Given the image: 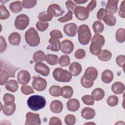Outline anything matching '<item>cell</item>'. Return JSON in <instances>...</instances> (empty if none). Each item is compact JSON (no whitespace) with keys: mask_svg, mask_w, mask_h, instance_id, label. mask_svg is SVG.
<instances>
[{"mask_svg":"<svg viewBox=\"0 0 125 125\" xmlns=\"http://www.w3.org/2000/svg\"><path fill=\"white\" fill-rule=\"evenodd\" d=\"M46 103L45 98L38 95L29 97L27 101V104L29 108L34 111H37L44 108Z\"/></svg>","mask_w":125,"mask_h":125,"instance_id":"obj_1","label":"cell"},{"mask_svg":"<svg viewBox=\"0 0 125 125\" xmlns=\"http://www.w3.org/2000/svg\"><path fill=\"white\" fill-rule=\"evenodd\" d=\"M105 40L103 36L96 34L92 39L90 45V53L94 55H98L102 51V47L104 45Z\"/></svg>","mask_w":125,"mask_h":125,"instance_id":"obj_2","label":"cell"},{"mask_svg":"<svg viewBox=\"0 0 125 125\" xmlns=\"http://www.w3.org/2000/svg\"><path fill=\"white\" fill-rule=\"evenodd\" d=\"M78 35V41L81 44L86 45L89 43L91 38V33L88 25L82 24L79 26Z\"/></svg>","mask_w":125,"mask_h":125,"instance_id":"obj_3","label":"cell"},{"mask_svg":"<svg viewBox=\"0 0 125 125\" xmlns=\"http://www.w3.org/2000/svg\"><path fill=\"white\" fill-rule=\"evenodd\" d=\"M25 40L26 43L32 47L38 46L40 42V38L38 33L34 27H31L26 31Z\"/></svg>","mask_w":125,"mask_h":125,"instance_id":"obj_4","label":"cell"},{"mask_svg":"<svg viewBox=\"0 0 125 125\" xmlns=\"http://www.w3.org/2000/svg\"><path fill=\"white\" fill-rule=\"evenodd\" d=\"M53 76L55 80L59 82H69L72 79V75L69 72L60 67L54 70Z\"/></svg>","mask_w":125,"mask_h":125,"instance_id":"obj_5","label":"cell"},{"mask_svg":"<svg viewBox=\"0 0 125 125\" xmlns=\"http://www.w3.org/2000/svg\"><path fill=\"white\" fill-rule=\"evenodd\" d=\"M29 23V17L25 14H21L16 18L14 25L17 29L23 30L28 26Z\"/></svg>","mask_w":125,"mask_h":125,"instance_id":"obj_6","label":"cell"},{"mask_svg":"<svg viewBox=\"0 0 125 125\" xmlns=\"http://www.w3.org/2000/svg\"><path fill=\"white\" fill-rule=\"evenodd\" d=\"M41 121L39 114L28 112L26 114L25 125H40Z\"/></svg>","mask_w":125,"mask_h":125,"instance_id":"obj_7","label":"cell"},{"mask_svg":"<svg viewBox=\"0 0 125 125\" xmlns=\"http://www.w3.org/2000/svg\"><path fill=\"white\" fill-rule=\"evenodd\" d=\"M89 13V12L84 6H77L75 9L74 14L79 20L85 21L88 19Z\"/></svg>","mask_w":125,"mask_h":125,"instance_id":"obj_8","label":"cell"},{"mask_svg":"<svg viewBox=\"0 0 125 125\" xmlns=\"http://www.w3.org/2000/svg\"><path fill=\"white\" fill-rule=\"evenodd\" d=\"M34 89L38 91H42L45 89L47 86L46 80L40 77H37L34 78L32 83Z\"/></svg>","mask_w":125,"mask_h":125,"instance_id":"obj_9","label":"cell"},{"mask_svg":"<svg viewBox=\"0 0 125 125\" xmlns=\"http://www.w3.org/2000/svg\"><path fill=\"white\" fill-rule=\"evenodd\" d=\"M74 44L69 40H64L61 43L60 49L65 54H70L74 49Z\"/></svg>","mask_w":125,"mask_h":125,"instance_id":"obj_10","label":"cell"},{"mask_svg":"<svg viewBox=\"0 0 125 125\" xmlns=\"http://www.w3.org/2000/svg\"><path fill=\"white\" fill-rule=\"evenodd\" d=\"M63 29L66 35L72 37L76 35L78 31V26L73 22L69 23L64 25Z\"/></svg>","mask_w":125,"mask_h":125,"instance_id":"obj_11","label":"cell"},{"mask_svg":"<svg viewBox=\"0 0 125 125\" xmlns=\"http://www.w3.org/2000/svg\"><path fill=\"white\" fill-rule=\"evenodd\" d=\"M30 74L25 70H21L18 74L17 79L18 82L22 85L28 83L30 80Z\"/></svg>","mask_w":125,"mask_h":125,"instance_id":"obj_12","label":"cell"},{"mask_svg":"<svg viewBox=\"0 0 125 125\" xmlns=\"http://www.w3.org/2000/svg\"><path fill=\"white\" fill-rule=\"evenodd\" d=\"M34 69L37 73L43 76H47L50 73L49 67L41 62L36 63L34 66Z\"/></svg>","mask_w":125,"mask_h":125,"instance_id":"obj_13","label":"cell"},{"mask_svg":"<svg viewBox=\"0 0 125 125\" xmlns=\"http://www.w3.org/2000/svg\"><path fill=\"white\" fill-rule=\"evenodd\" d=\"M98 70L95 67L90 66L86 68L83 76L85 79L92 82H94L98 76Z\"/></svg>","mask_w":125,"mask_h":125,"instance_id":"obj_14","label":"cell"},{"mask_svg":"<svg viewBox=\"0 0 125 125\" xmlns=\"http://www.w3.org/2000/svg\"><path fill=\"white\" fill-rule=\"evenodd\" d=\"M47 12L53 17H59L62 15L64 11L62 10L60 6L57 4H52L50 5L47 8Z\"/></svg>","mask_w":125,"mask_h":125,"instance_id":"obj_15","label":"cell"},{"mask_svg":"<svg viewBox=\"0 0 125 125\" xmlns=\"http://www.w3.org/2000/svg\"><path fill=\"white\" fill-rule=\"evenodd\" d=\"M119 0H109L107 1L105 6V10L109 14H114L116 13L118 9V3Z\"/></svg>","mask_w":125,"mask_h":125,"instance_id":"obj_16","label":"cell"},{"mask_svg":"<svg viewBox=\"0 0 125 125\" xmlns=\"http://www.w3.org/2000/svg\"><path fill=\"white\" fill-rule=\"evenodd\" d=\"M95 116V111L94 109L89 107H85L81 111V116L84 119L90 120Z\"/></svg>","mask_w":125,"mask_h":125,"instance_id":"obj_17","label":"cell"},{"mask_svg":"<svg viewBox=\"0 0 125 125\" xmlns=\"http://www.w3.org/2000/svg\"><path fill=\"white\" fill-rule=\"evenodd\" d=\"M69 70L72 76H77L81 73L82 67L79 63L77 62H73L69 65Z\"/></svg>","mask_w":125,"mask_h":125,"instance_id":"obj_18","label":"cell"},{"mask_svg":"<svg viewBox=\"0 0 125 125\" xmlns=\"http://www.w3.org/2000/svg\"><path fill=\"white\" fill-rule=\"evenodd\" d=\"M16 106L14 103L5 104L1 108L4 113L6 116H10L13 114L16 110Z\"/></svg>","mask_w":125,"mask_h":125,"instance_id":"obj_19","label":"cell"},{"mask_svg":"<svg viewBox=\"0 0 125 125\" xmlns=\"http://www.w3.org/2000/svg\"><path fill=\"white\" fill-rule=\"evenodd\" d=\"M50 109L54 113H59L63 109V104L60 101L54 100L50 104Z\"/></svg>","mask_w":125,"mask_h":125,"instance_id":"obj_20","label":"cell"},{"mask_svg":"<svg viewBox=\"0 0 125 125\" xmlns=\"http://www.w3.org/2000/svg\"><path fill=\"white\" fill-rule=\"evenodd\" d=\"M66 105L67 109L69 111L74 112L79 109L80 104L78 100L76 99H71L67 102Z\"/></svg>","mask_w":125,"mask_h":125,"instance_id":"obj_21","label":"cell"},{"mask_svg":"<svg viewBox=\"0 0 125 125\" xmlns=\"http://www.w3.org/2000/svg\"><path fill=\"white\" fill-rule=\"evenodd\" d=\"M113 72L109 69H106L103 71L101 76L102 81L105 83H109L113 79Z\"/></svg>","mask_w":125,"mask_h":125,"instance_id":"obj_22","label":"cell"},{"mask_svg":"<svg viewBox=\"0 0 125 125\" xmlns=\"http://www.w3.org/2000/svg\"><path fill=\"white\" fill-rule=\"evenodd\" d=\"M105 93L104 90L101 88L94 89L91 93V97L95 101H100L104 97Z\"/></svg>","mask_w":125,"mask_h":125,"instance_id":"obj_23","label":"cell"},{"mask_svg":"<svg viewBox=\"0 0 125 125\" xmlns=\"http://www.w3.org/2000/svg\"><path fill=\"white\" fill-rule=\"evenodd\" d=\"M21 35L18 32L12 33L8 37L9 43L13 45H19L21 42Z\"/></svg>","mask_w":125,"mask_h":125,"instance_id":"obj_24","label":"cell"},{"mask_svg":"<svg viewBox=\"0 0 125 125\" xmlns=\"http://www.w3.org/2000/svg\"><path fill=\"white\" fill-rule=\"evenodd\" d=\"M111 90L115 94H121L124 92L125 85L122 83L117 82L112 85Z\"/></svg>","mask_w":125,"mask_h":125,"instance_id":"obj_25","label":"cell"},{"mask_svg":"<svg viewBox=\"0 0 125 125\" xmlns=\"http://www.w3.org/2000/svg\"><path fill=\"white\" fill-rule=\"evenodd\" d=\"M22 4L21 1L17 0L11 2L9 5V9L14 13H18L22 9Z\"/></svg>","mask_w":125,"mask_h":125,"instance_id":"obj_26","label":"cell"},{"mask_svg":"<svg viewBox=\"0 0 125 125\" xmlns=\"http://www.w3.org/2000/svg\"><path fill=\"white\" fill-rule=\"evenodd\" d=\"M73 94V90L70 86H64L61 88V96L65 99L70 98Z\"/></svg>","mask_w":125,"mask_h":125,"instance_id":"obj_27","label":"cell"},{"mask_svg":"<svg viewBox=\"0 0 125 125\" xmlns=\"http://www.w3.org/2000/svg\"><path fill=\"white\" fill-rule=\"evenodd\" d=\"M5 88L12 92H16L18 88V82L15 80H10L5 84Z\"/></svg>","mask_w":125,"mask_h":125,"instance_id":"obj_28","label":"cell"},{"mask_svg":"<svg viewBox=\"0 0 125 125\" xmlns=\"http://www.w3.org/2000/svg\"><path fill=\"white\" fill-rule=\"evenodd\" d=\"M49 42L51 45L50 50L52 51L58 52L61 47V42L59 40L51 38L49 40Z\"/></svg>","mask_w":125,"mask_h":125,"instance_id":"obj_29","label":"cell"},{"mask_svg":"<svg viewBox=\"0 0 125 125\" xmlns=\"http://www.w3.org/2000/svg\"><path fill=\"white\" fill-rule=\"evenodd\" d=\"M112 57V53L108 50H102L100 54L98 55L99 60L102 61H108Z\"/></svg>","mask_w":125,"mask_h":125,"instance_id":"obj_30","label":"cell"},{"mask_svg":"<svg viewBox=\"0 0 125 125\" xmlns=\"http://www.w3.org/2000/svg\"><path fill=\"white\" fill-rule=\"evenodd\" d=\"M45 61L50 65H54L58 64L59 62L58 57L54 54H47L45 56Z\"/></svg>","mask_w":125,"mask_h":125,"instance_id":"obj_31","label":"cell"},{"mask_svg":"<svg viewBox=\"0 0 125 125\" xmlns=\"http://www.w3.org/2000/svg\"><path fill=\"white\" fill-rule=\"evenodd\" d=\"M115 38L119 43H123L125 41V29L124 28L118 29L115 34Z\"/></svg>","mask_w":125,"mask_h":125,"instance_id":"obj_32","label":"cell"},{"mask_svg":"<svg viewBox=\"0 0 125 125\" xmlns=\"http://www.w3.org/2000/svg\"><path fill=\"white\" fill-rule=\"evenodd\" d=\"M45 53L42 50H39L34 53L33 56V61L37 63L45 60Z\"/></svg>","mask_w":125,"mask_h":125,"instance_id":"obj_33","label":"cell"},{"mask_svg":"<svg viewBox=\"0 0 125 125\" xmlns=\"http://www.w3.org/2000/svg\"><path fill=\"white\" fill-rule=\"evenodd\" d=\"M92 27L94 33L96 34H99L100 33H102L104 29V24L101 22L100 21H95Z\"/></svg>","mask_w":125,"mask_h":125,"instance_id":"obj_34","label":"cell"},{"mask_svg":"<svg viewBox=\"0 0 125 125\" xmlns=\"http://www.w3.org/2000/svg\"><path fill=\"white\" fill-rule=\"evenodd\" d=\"M53 16L47 11L41 12L38 15V19L40 21L43 22H47L51 21Z\"/></svg>","mask_w":125,"mask_h":125,"instance_id":"obj_35","label":"cell"},{"mask_svg":"<svg viewBox=\"0 0 125 125\" xmlns=\"http://www.w3.org/2000/svg\"><path fill=\"white\" fill-rule=\"evenodd\" d=\"M49 92L53 97H60L61 96V87L58 85H52L50 87Z\"/></svg>","mask_w":125,"mask_h":125,"instance_id":"obj_36","label":"cell"},{"mask_svg":"<svg viewBox=\"0 0 125 125\" xmlns=\"http://www.w3.org/2000/svg\"><path fill=\"white\" fill-rule=\"evenodd\" d=\"M10 76L9 74V73L5 69L0 70V84L1 85L6 84L7 82L9 77Z\"/></svg>","mask_w":125,"mask_h":125,"instance_id":"obj_37","label":"cell"},{"mask_svg":"<svg viewBox=\"0 0 125 125\" xmlns=\"http://www.w3.org/2000/svg\"><path fill=\"white\" fill-rule=\"evenodd\" d=\"M103 21L106 25L110 26H114L116 22L115 17L111 15H106L103 19Z\"/></svg>","mask_w":125,"mask_h":125,"instance_id":"obj_38","label":"cell"},{"mask_svg":"<svg viewBox=\"0 0 125 125\" xmlns=\"http://www.w3.org/2000/svg\"><path fill=\"white\" fill-rule=\"evenodd\" d=\"M70 62V59L68 55H62L60 57L59 59V63L60 66L62 67H65L68 66Z\"/></svg>","mask_w":125,"mask_h":125,"instance_id":"obj_39","label":"cell"},{"mask_svg":"<svg viewBox=\"0 0 125 125\" xmlns=\"http://www.w3.org/2000/svg\"><path fill=\"white\" fill-rule=\"evenodd\" d=\"M0 20H5L8 19L10 16V13L6 7L2 4L0 5Z\"/></svg>","mask_w":125,"mask_h":125,"instance_id":"obj_40","label":"cell"},{"mask_svg":"<svg viewBox=\"0 0 125 125\" xmlns=\"http://www.w3.org/2000/svg\"><path fill=\"white\" fill-rule=\"evenodd\" d=\"M49 23L47 22H43L39 21L36 25L37 29L40 32H43L45 31L48 27Z\"/></svg>","mask_w":125,"mask_h":125,"instance_id":"obj_41","label":"cell"},{"mask_svg":"<svg viewBox=\"0 0 125 125\" xmlns=\"http://www.w3.org/2000/svg\"><path fill=\"white\" fill-rule=\"evenodd\" d=\"M107 104L110 106H115L118 104V98L115 95L110 96L107 99Z\"/></svg>","mask_w":125,"mask_h":125,"instance_id":"obj_42","label":"cell"},{"mask_svg":"<svg viewBox=\"0 0 125 125\" xmlns=\"http://www.w3.org/2000/svg\"><path fill=\"white\" fill-rule=\"evenodd\" d=\"M37 0H23L22 1V6L26 9H30L34 7L37 4Z\"/></svg>","mask_w":125,"mask_h":125,"instance_id":"obj_43","label":"cell"},{"mask_svg":"<svg viewBox=\"0 0 125 125\" xmlns=\"http://www.w3.org/2000/svg\"><path fill=\"white\" fill-rule=\"evenodd\" d=\"M72 14H73V13L71 11H68L67 13L63 17H61L59 19H58V21L60 22L64 23V22H67L69 21H70L73 18Z\"/></svg>","mask_w":125,"mask_h":125,"instance_id":"obj_44","label":"cell"},{"mask_svg":"<svg viewBox=\"0 0 125 125\" xmlns=\"http://www.w3.org/2000/svg\"><path fill=\"white\" fill-rule=\"evenodd\" d=\"M82 100L83 103L88 105H92L94 104V100L91 97V96L89 95H85L82 97Z\"/></svg>","mask_w":125,"mask_h":125,"instance_id":"obj_45","label":"cell"},{"mask_svg":"<svg viewBox=\"0 0 125 125\" xmlns=\"http://www.w3.org/2000/svg\"><path fill=\"white\" fill-rule=\"evenodd\" d=\"M64 122L67 125H73L76 123L75 116L72 114H68L64 118Z\"/></svg>","mask_w":125,"mask_h":125,"instance_id":"obj_46","label":"cell"},{"mask_svg":"<svg viewBox=\"0 0 125 125\" xmlns=\"http://www.w3.org/2000/svg\"><path fill=\"white\" fill-rule=\"evenodd\" d=\"M81 83L83 87L86 88H91L93 86L94 82L87 80L83 76L81 79Z\"/></svg>","mask_w":125,"mask_h":125,"instance_id":"obj_47","label":"cell"},{"mask_svg":"<svg viewBox=\"0 0 125 125\" xmlns=\"http://www.w3.org/2000/svg\"><path fill=\"white\" fill-rule=\"evenodd\" d=\"M21 91L23 94L26 95L34 93L32 87L29 85H23L21 87Z\"/></svg>","mask_w":125,"mask_h":125,"instance_id":"obj_48","label":"cell"},{"mask_svg":"<svg viewBox=\"0 0 125 125\" xmlns=\"http://www.w3.org/2000/svg\"><path fill=\"white\" fill-rule=\"evenodd\" d=\"M3 100L5 104L14 103L15 96L11 94L6 93L3 96Z\"/></svg>","mask_w":125,"mask_h":125,"instance_id":"obj_49","label":"cell"},{"mask_svg":"<svg viewBox=\"0 0 125 125\" xmlns=\"http://www.w3.org/2000/svg\"><path fill=\"white\" fill-rule=\"evenodd\" d=\"M50 36L51 38L57 39H60L63 37V35L62 32L58 30L55 29L53 30L50 32Z\"/></svg>","mask_w":125,"mask_h":125,"instance_id":"obj_50","label":"cell"},{"mask_svg":"<svg viewBox=\"0 0 125 125\" xmlns=\"http://www.w3.org/2000/svg\"><path fill=\"white\" fill-rule=\"evenodd\" d=\"M116 62L117 64L120 67H122L124 69V66L125 63V56L123 55L118 56L116 59Z\"/></svg>","mask_w":125,"mask_h":125,"instance_id":"obj_51","label":"cell"},{"mask_svg":"<svg viewBox=\"0 0 125 125\" xmlns=\"http://www.w3.org/2000/svg\"><path fill=\"white\" fill-rule=\"evenodd\" d=\"M65 5L68 11H70L73 13H74L75 9L77 6V4L73 2L72 0H67L65 2Z\"/></svg>","mask_w":125,"mask_h":125,"instance_id":"obj_52","label":"cell"},{"mask_svg":"<svg viewBox=\"0 0 125 125\" xmlns=\"http://www.w3.org/2000/svg\"><path fill=\"white\" fill-rule=\"evenodd\" d=\"M74 56L77 59H83L85 56V52L84 49H79L75 52Z\"/></svg>","mask_w":125,"mask_h":125,"instance_id":"obj_53","label":"cell"},{"mask_svg":"<svg viewBox=\"0 0 125 125\" xmlns=\"http://www.w3.org/2000/svg\"><path fill=\"white\" fill-rule=\"evenodd\" d=\"M107 15V12L104 8H101L97 13V18L99 20H103L104 17Z\"/></svg>","mask_w":125,"mask_h":125,"instance_id":"obj_54","label":"cell"},{"mask_svg":"<svg viewBox=\"0 0 125 125\" xmlns=\"http://www.w3.org/2000/svg\"><path fill=\"white\" fill-rule=\"evenodd\" d=\"M49 124L50 125H62V122L60 118L57 117H52L50 119Z\"/></svg>","mask_w":125,"mask_h":125,"instance_id":"obj_55","label":"cell"},{"mask_svg":"<svg viewBox=\"0 0 125 125\" xmlns=\"http://www.w3.org/2000/svg\"><path fill=\"white\" fill-rule=\"evenodd\" d=\"M96 5H97V1H96V0H91L90 1V2L88 4V5H87L86 8V9L88 10V11L89 12H91L96 7Z\"/></svg>","mask_w":125,"mask_h":125,"instance_id":"obj_56","label":"cell"},{"mask_svg":"<svg viewBox=\"0 0 125 125\" xmlns=\"http://www.w3.org/2000/svg\"><path fill=\"white\" fill-rule=\"evenodd\" d=\"M125 1L123 0L121 3L120 6V10L119 11V16L124 19L125 18Z\"/></svg>","mask_w":125,"mask_h":125,"instance_id":"obj_57","label":"cell"},{"mask_svg":"<svg viewBox=\"0 0 125 125\" xmlns=\"http://www.w3.org/2000/svg\"><path fill=\"white\" fill-rule=\"evenodd\" d=\"M0 52H2L5 50L7 47V44L5 39L2 36H0Z\"/></svg>","mask_w":125,"mask_h":125,"instance_id":"obj_58","label":"cell"},{"mask_svg":"<svg viewBox=\"0 0 125 125\" xmlns=\"http://www.w3.org/2000/svg\"><path fill=\"white\" fill-rule=\"evenodd\" d=\"M87 1V0H74V2H75L76 3H78V4H83L85 2H86Z\"/></svg>","mask_w":125,"mask_h":125,"instance_id":"obj_59","label":"cell"}]
</instances>
